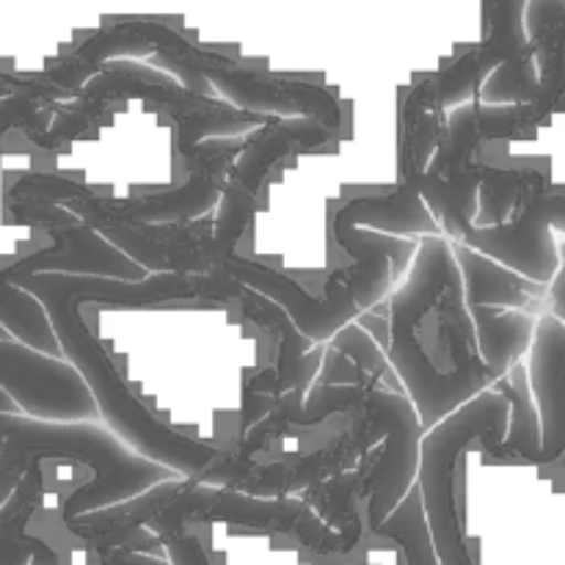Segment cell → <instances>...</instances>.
I'll list each match as a JSON object with an SVG mask.
<instances>
[{
    "label": "cell",
    "instance_id": "3",
    "mask_svg": "<svg viewBox=\"0 0 565 565\" xmlns=\"http://www.w3.org/2000/svg\"><path fill=\"white\" fill-rule=\"evenodd\" d=\"M50 458L81 463L92 472L88 483L64 500L61 522L66 530L77 519L125 505L154 486L182 478L174 469L132 452L103 425H61L22 417L20 408L0 392V508L14 494L20 480Z\"/></svg>",
    "mask_w": 565,
    "mask_h": 565
},
{
    "label": "cell",
    "instance_id": "14",
    "mask_svg": "<svg viewBox=\"0 0 565 565\" xmlns=\"http://www.w3.org/2000/svg\"><path fill=\"white\" fill-rule=\"evenodd\" d=\"M0 392L22 417L42 423H94L103 419L86 381L66 359L44 356L14 340L0 342Z\"/></svg>",
    "mask_w": 565,
    "mask_h": 565
},
{
    "label": "cell",
    "instance_id": "5",
    "mask_svg": "<svg viewBox=\"0 0 565 565\" xmlns=\"http://www.w3.org/2000/svg\"><path fill=\"white\" fill-rule=\"evenodd\" d=\"M463 285L452 243L447 237H423L406 281L390 298V364L412 401L423 430L436 428L472 397L491 386L486 367L445 370L423 345V323L439 301Z\"/></svg>",
    "mask_w": 565,
    "mask_h": 565
},
{
    "label": "cell",
    "instance_id": "16",
    "mask_svg": "<svg viewBox=\"0 0 565 565\" xmlns=\"http://www.w3.org/2000/svg\"><path fill=\"white\" fill-rule=\"evenodd\" d=\"M527 381L541 428L535 467H544L565 456V323L552 312L535 323Z\"/></svg>",
    "mask_w": 565,
    "mask_h": 565
},
{
    "label": "cell",
    "instance_id": "25",
    "mask_svg": "<svg viewBox=\"0 0 565 565\" xmlns=\"http://www.w3.org/2000/svg\"><path fill=\"white\" fill-rule=\"evenodd\" d=\"M550 312L565 323V265H561V274L550 287Z\"/></svg>",
    "mask_w": 565,
    "mask_h": 565
},
{
    "label": "cell",
    "instance_id": "8",
    "mask_svg": "<svg viewBox=\"0 0 565 565\" xmlns=\"http://www.w3.org/2000/svg\"><path fill=\"white\" fill-rule=\"evenodd\" d=\"M9 199H33V202L64 207L141 268H154L158 274H213L215 270L210 218L177 226H147L114 218L105 213L103 196L72 177L31 174L9 193Z\"/></svg>",
    "mask_w": 565,
    "mask_h": 565
},
{
    "label": "cell",
    "instance_id": "20",
    "mask_svg": "<svg viewBox=\"0 0 565 565\" xmlns=\"http://www.w3.org/2000/svg\"><path fill=\"white\" fill-rule=\"evenodd\" d=\"M42 469L33 467L31 472L20 480L14 494L6 500V505L0 508V565H31L33 550L42 544V539L25 535V527L33 519V513L42 508Z\"/></svg>",
    "mask_w": 565,
    "mask_h": 565
},
{
    "label": "cell",
    "instance_id": "15",
    "mask_svg": "<svg viewBox=\"0 0 565 565\" xmlns=\"http://www.w3.org/2000/svg\"><path fill=\"white\" fill-rule=\"evenodd\" d=\"M252 136L254 132L241 138H224V141H204L185 163L188 177L180 185L163 193H149V196L121 199V202L103 199L105 213L147 226L191 224L199 215L215 207L221 191H224L226 174L243 154V149L248 147Z\"/></svg>",
    "mask_w": 565,
    "mask_h": 565
},
{
    "label": "cell",
    "instance_id": "18",
    "mask_svg": "<svg viewBox=\"0 0 565 565\" xmlns=\"http://www.w3.org/2000/svg\"><path fill=\"white\" fill-rule=\"evenodd\" d=\"M452 254H456L458 270H461L463 303L467 307L480 303V307H500L535 315L533 307H539V301L550 290V287L522 279L519 274L502 268V265L483 257V254L472 252L463 243H452Z\"/></svg>",
    "mask_w": 565,
    "mask_h": 565
},
{
    "label": "cell",
    "instance_id": "7",
    "mask_svg": "<svg viewBox=\"0 0 565 565\" xmlns=\"http://www.w3.org/2000/svg\"><path fill=\"white\" fill-rule=\"evenodd\" d=\"M550 114L552 108L539 97L516 105H486L472 99L452 110L436 143L434 163L423 177V199L434 202L447 241H458L478 218V196L489 171V166L475 160L478 149L497 138L522 136Z\"/></svg>",
    "mask_w": 565,
    "mask_h": 565
},
{
    "label": "cell",
    "instance_id": "19",
    "mask_svg": "<svg viewBox=\"0 0 565 565\" xmlns=\"http://www.w3.org/2000/svg\"><path fill=\"white\" fill-rule=\"evenodd\" d=\"M469 318H472L475 342H478V353L486 364L491 384L508 379L519 359L530 351L535 334V323L539 318L530 312H513V309L500 307H480L472 303L467 307Z\"/></svg>",
    "mask_w": 565,
    "mask_h": 565
},
{
    "label": "cell",
    "instance_id": "17",
    "mask_svg": "<svg viewBox=\"0 0 565 565\" xmlns=\"http://www.w3.org/2000/svg\"><path fill=\"white\" fill-rule=\"evenodd\" d=\"M154 44H158V22H114V25L97 31L83 44H77L58 64L44 70L36 81L75 99L81 88L103 70V64H110L121 55H149L154 53Z\"/></svg>",
    "mask_w": 565,
    "mask_h": 565
},
{
    "label": "cell",
    "instance_id": "6",
    "mask_svg": "<svg viewBox=\"0 0 565 565\" xmlns=\"http://www.w3.org/2000/svg\"><path fill=\"white\" fill-rule=\"evenodd\" d=\"M511 430V397L502 381L425 430L419 445L417 491L439 565H475L463 524L458 519L456 483L467 452L483 450L486 461L497 463Z\"/></svg>",
    "mask_w": 565,
    "mask_h": 565
},
{
    "label": "cell",
    "instance_id": "23",
    "mask_svg": "<svg viewBox=\"0 0 565 565\" xmlns=\"http://www.w3.org/2000/svg\"><path fill=\"white\" fill-rule=\"evenodd\" d=\"M158 546H163L166 555H169L171 565H213L210 563L207 552H204L202 539L191 530H180V533L160 535Z\"/></svg>",
    "mask_w": 565,
    "mask_h": 565
},
{
    "label": "cell",
    "instance_id": "21",
    "mask_svg": "<svg viewBox=\"0 0 565 565\" xmlns=\"http://www.w3.org/2000/svg\"><path fill=\"white\" fill-rule=\"evenodd\" d=\"M0 326L20 345L44 353V356L64 359L42 303L20 285H9L3 276H0Z\"/></svg>",
    "mask_w": 565,
    "mask_h": 565
},
{
    "label": "cell",
    "instance_id": "1",
    "mask_svg": "<svg viewBox=\"0 0 565 565\" xmlns=\"http://www.w3.org/2000/svg\"><path fill=\"white\" fill-rule=\"evenodd\" d=\"M47 312L61 356L77 370L97 403L105 428L119 436L132 452L174 469L182 478L204 486L230 489L237 467L235 452H224L204 441H193L163 419L154 417L121 381L114 359L105 353L86 326L83 303H105L119 309H147L171 301H241L246 287L226 274H152L143 281H116L99 276L39 274L22 281Z\"/></svg>",
    "mask_w": 565,
    "mask_h": 565
},
{
    "label": "cell",
    "instance_id": "13",
    "mask_svg": "<svg viewBox=\"0 0 565 565\" xmlns=\"http://www.w3.org/2000/svg\"><path fill=\"white\" fill-rule=\"evenodd\" d=\"M191 66L235 108L274 116V119H315L329 127L334 136L342 130V108L329 88L243 66L226 55L202 47H193Z\"/></svg>",
    "mask_w": 565,
    "mask_h": 565
},
{
    "label": "cell",
    "instance_id": "24",
    "mask_svg": "<svg viewBox=\"0 0 565 565\" xmlns=\"http://www.w3.org/2000/svg\"><path fill=\"white\" fill-rule=\"evenodd\" d=\"M99 565H171L163 557L143 555V552L132 550V546H110V550H97Z\"/></svg>",
    "mask_w": 565,
    "mask_h": 565
},
{
    "label": "cell",
    "instance_id": "4",
    "mask_svg": "<svg viewBox=\"0 0 565 565\" xmlns=\"http://www.w3.org/2000/svg\"><path fill=\"white\" fill-rule=\"evenodd\" d=\"M215 522L290 535L315 555H348L356 550L364 535V524L348 530L329 527L307 500H296V497L259 500L241 491L204 486L191 478L154 486L147 494L105 513V530L119 541L136 539L143 527L152 530V539H160V535L188 530L191 524Z\"/></svg>",
    "mask_w": 565,
    "mask_h": 565
},
{
    "label": "cell",
    "instance_id": "12",
    "mask_svg": "<svg viewBox=\"0 0 565 565\" xmlns=\"http://www.w3.org/2000/svg\"><path fill=\"white\" fill-rule=\"evenodd\" d=\"M555 230L565 232V193L546 191V177H539L513 207L505 224H472L452 243L494 259L522 279L552 287L561 274V246Z\"/></svg>",
    "mask_w": 565,
    "mask_h": 565
},
{
    "label": "cell",
    "instance_id": "9",
    "mask_svg": "<svg viewBox=\"0 0 565 565\" xmlns=\"http://www.w3.org/2000/svg\"><path fill=\"white\" fill-rule=\"evenodd\" d=\"M527 3H486V39L483 44L463 53L461 58L447 64L445 70L430 75L408 92L401 108V143L419 136L430 119L441 121V110L450 105L467 103L480 94L483 83L513 55L527 53L533 44L524 28Z\"/></svg>",
    "mask_w": 565,
    "mask_h": 565
},
{
    "label": "cell",
    "instance_id": "26",
    "mask_svg": "<svg viewBox=\"0 0 565 565\" xmlns=\"http://www.w3.org/2000/svg\"><path fill=\"white\" fill-rule=\"evenodd\" d=\"M31 565H58V555H55V552H53V546H47L42 541V544H39L36 550H33Z\"/></svg>",
    "mask_w": 565,
    "mask_h": 565
},
{
    "label": "cell",
    "instance_id": "10",
    "mask_svg": "<svg viewBox=\"0 0 565 565\" xmlns=\"http://www.w3.org/2000/svg\"><path fill=\"white\" fill-rule=\"evenodd\" d=\"M334 132L315 119H270L268 125L254 130L252 141L230 169L224 191L218 199V213L213 218L215 270L237 254V243L246 235L259 204V191L279 160L292 152H309L329 143ZM213 270V274H215Z\"/></svg>",
    "mask_w": 565,
    "mask_h": 565
},
{
    "label": "cell",
    "instance_id": "11",
    "mask_svg": "<svg viewBox=\"0 0 565 565\" xmlns=\"http://www.w3.org/2000/svg\"><path fill=\"white\" fill-rule=\"evenodd\" d=\"M9 210L17 215V221L36 224L39 230L53 237V246L17 259L14 265H6L0 270L9 285H22L39 274L99 276V279L116 281H143L149 276L141 265L132 263L114 243L88 230L81 218L66 213L64 207L33 202V199H9Z\"/></svg>",
    "mask_w": 565,
    "mask_h": 565
},
{
    "label": "cell",
    "instance_id": "2",
    "mask_svg": "<svg viewBox=\"0 0 565 565\" xmlns=\"http://www.w3.org/2000/svg\"><path fill=\"white\" fill-rule=\"evenodd\" d=\"M386 207H390V193L386 196L351 199L337 210L331 232H334V241L340 243L342 252L351 254L353 265L331 276L323 298H312L285 274L241 257V254L226 259L215 274L232 276L257 296L279 303L281 312L290 318V323L296 326L303 340L326 345L342 326L353 323L359 315L370 312L375 303H381V298H386V292H390L392 281L403 274L408 259L417 254L419 243L362 232V226L379 218Z\"/></svg>",
    "mask_w": 565,
    "mask_h": 565
},
{
    "label": "cell",
    "instance_id": "22",
    "mask_svg": "<svg viewBox=\"0 0 565 565\" xmlns=\"http://www.w3.org/2000/svg\"><path fill=\"white\" fill-rule=\"evenodd\" d=\"M329 348L340 353L367 384H379L384 386V390L397 392V395H406L401 381H397L395 367H392L390 359H386V353L381 351L379 342H375L356 320L342 326V329L329 340Z\"/></svg>",
    "mask_w": 565,
    "mask_h": 565
}]
</instances>
